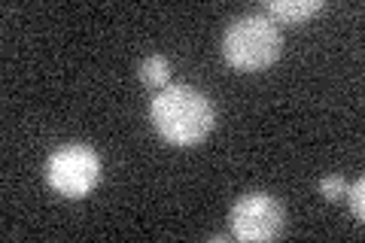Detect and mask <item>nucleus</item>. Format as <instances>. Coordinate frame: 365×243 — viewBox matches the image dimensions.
<instances>
[{
    "instance_id": "1",
    "label": "nucleus",
    "mask_w": 365,
    "mask_h": 243,
    "mask_svg": "<svg viewBox=\"0 0 365 243\" xmlns=\"http://www.w3.org/2000/svg\"><path fill=\"white\" fill-rule=\"evenodd\" d=\"M155 131L174 146H198L213 131L216 113L210 98L195 86H165L150 103Z\"/></svg>"
},
{
    "instance_id": "2",
    "label": "nucleus",
    "mask_w": 365,
    "mask_h": 243,
    "mask_svg": "<svg viewBox=\"0 0 365 243\" xmlns=\"http://www.w3.org/2000/svg\"><path fill=\"white\" fill-rule=\"evenodd\" d=\"M283 52L280 25L265 13H247L228 21L222 33V58L228 67L244 73L265 71Z\"/></svg>"
},
{
    "instance_id": "3",
    "label": "nucleus",
    "mask_w": 365,
    "mask_h": 243,
    "mask_svg": "<svg viewBox=\"0 0 365 243\" xmlns=\"http://www.w3.org/2000/svg\"><path fill=\"white\" fill-rule=\"evenodd\" d=\"M46 180L61 198H86L101 180V158L86 143H67L46 161Z\"/></svg>"
},
{
    "instance_id": "4",
    "label": "nucleus",
    "mask_w": 365,
    "mask_h": 243,
    "mask_svg": "<svg viewBox=\"0 0 365 243\" xmlns=\"http://www.w3.org/2000/svg\"><path fill=\"white\" fill-rule=\"evenodd\" d=\"M232 237L244 240V243H265L274 240L283 231V222H287V210L283 204L268 192H250L241 195L232 204Z\"/></svg>"
},
{
    "instance_id": "5",
    "label": "nucleus",
    "mask_w": 365,
    "mask_h": 243,
    "mask_svg": "<svg viewBox=\"0 0 365 243\" xmlns=\"http://www.w3.org/2000/svg\"><path fill=\"white\" fill-rule=\"evenodd\" d=\"M323 9V0H268L265 16L271 21H283V25H295V21L311 19Z\"/></svg>"
},
{
    "instance_id": "6",
    "label": "nucleus",
    "mask_w": 365,
    "mask_h": 243,
    "mask_svg": "<svg viewBox=\"0 0 365 243\" xmlns=\"http://www.w3.org/2000/svg\"><path fill=\"white\" fill-rule=\"evenodd\" d=\"M137 73H140V79L150 88H165L168 79H170V61L165 55H150L140 61V71Z\"/></svg>"
},
{
    "instance_id": "7",
    "label": "nucleus",
    "mask_w": 365,
    "mask_h": 243,
    "mask_svg": "<svg viewBox=\"0 0 365 243\" xmlns=\"http://www.w3.org/2000/svg\"><path fill=\"white\" fill-rule=\"evenodd\" d=\"M347 180L344 177H338V173H332V177H323L319 180V192H323V198L329 201H341L347 195Z\"/></svg>"
},
{
    "instance_id": "8",
    "label": "nucleus",
    "mask_w": 365,
    "mask_h": 243,
    "mask_svg": "<svg viewBox=\"0 0 365 243\" xmlns=\"http://www.w3.org/2000/svg\"><path fill=\"white\" fill-rule=\"evenodd\" d=\"M347 198H350V210L353 216L362 222V216H365V180H356L353 182V189H347Z\"/></svg>"
},
{
    "instance_id": "9",
    "label": "nucleus",
    "mask_w": 365,
    "mask_h": 243,
    "mask_svg": "<svg viewBox=\"0 0 365 243\" xmlns=\"http://www.w3.org/2000/svg\"><path fill=\"white\" fill-rule=\"evenodd\" d=\"M210 240H213V243H225V240H232V234H213Z\"/></svg>"
}]
</instances>
